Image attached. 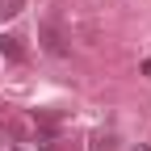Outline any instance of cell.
I'll list each match as a JSON object with an SVG mask.
<instances>
[{
	"label": "cell",
	"instance_id": "cell-1",
	"mask_svg": "<svg viewBox=\"0 0 151 151\" xmlns=\"http://www.w3.org/2000/svg\"><path fill=\"white\" fill-rule=\"evenodd\" d=\"M42 46H46V55H55V59L67 55V38H63L59 21H42Z\"/></svg>",
	"mask_w": 151,
	"mask_h": 151
},
{
	"label": "cell",
	"instance_id": "cell-2",
	"mask_svg": "<svg viewBox=\"0 0 151 151\" xmlns=\"http://www.w3.org/2000/svg\"><path fill=\"white\" fill-rule=\"evenodd\" d=\"M0 55H4L9 63H25V46L17 34H0Z\"/></svg>",
	"mask_w": 151,
	"mask_h": 151
},
{
	"label": "cell",
	"instance_id": "cell-3",
	"mask_svg": "<svg viewBox=\"0 0 151 151\" xmlns=\"http://www.w3.org/2000/svg\"><path fill=\"white\" fill-rule=\"evenodd\" d=\"M25 9V0H0V17H17Z\"/></svg>",
	"mask_w": 151,
	"mask_h": 151
},
{
	"label": "cell",
	"instance_id": "cell-4",
	"mask_svg": "<svg viewBox=\"0 0 151 151\" xmlns=\"http://www.w3.org/2000/svg\"><path fill=\"white\" fill-rule=\"evenodd\" d=\"M92 151H113V139H101L97 134V139H92Z\"/></svg>",
	"mask_w": 151,
	"mask_h": 151
},
{
	"label": "cell",
	"instance_id": "cell-5",
	"mask_svg": "<svg viewBox=\"0 0 151 151\" xmlns=\"http://www.w3.org/2000/svg\"><path fill=\"white\" fill-rule=\"evenodd\" d=\"M13 151H21V147H13Z\"/></svg>",
	"mask_w": 151,
	"mask_h": 151
}]
</instances>
